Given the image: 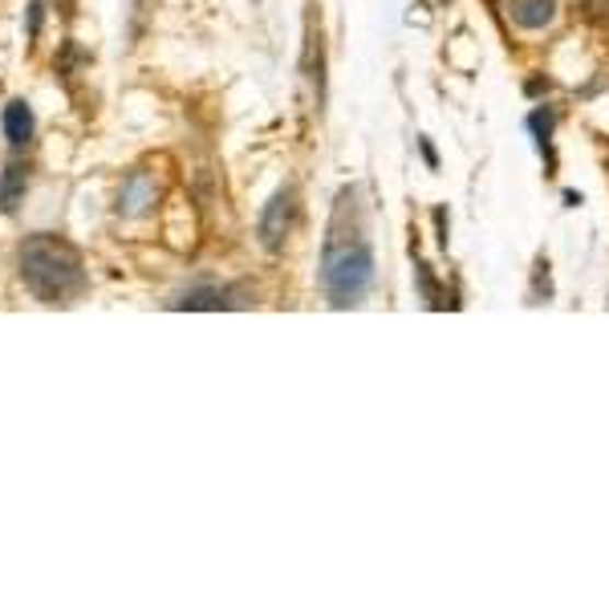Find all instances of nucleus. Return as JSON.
Segmentation results:
<instances>
[{
  "label": "nucleus",
  "instance_id": "nucleus-1",
  "mask_svg": "<svg viewBox=\"0 0 609 609\" xmlns=\"http://www.w3.org/2000/svg\"><path fill=\"white\" fill-rule=\"evenodd\" d=\"M375 285V244L366 228V204L358 187H342L333 199L325 252H321V289L333 309H354Z\"/></svg>",
  "mask_w": 609,
  "mask_h": 609
},
{
  "label": "nucleus",
  "instance_id": "nucleus-2",
  "mask_svg": "<svg viewBox=\"0 0 609 609\" xmlns=\"http://www.w3.org/2000/svg\"><path fill=\"white\" fill-rule=\"evenodd\" d=\"M16 264H21L25 289L42 304H73L90 289L82 252L73 249L70 240H61V235H49V232L28 235L25 244H21Z\"/></svg>",
  "mask_w": 609,
  "mask_h": 609
},
{
  "label": "nucleus",
  "instance_id": "nucleus-3",
  "mask_svg": "<svg viewBox=\"0 0 609 609\" xmlns=\"http://www.w3.org/2000/svg\"><path fill=\"white\" fill-rule=\"evenodd\" d=\"M292 220H297V192H292L289 183L280 187L261 211V223H256V235H261V249L264 252H280L285 249V240L292 232Z\"/></svg>",
  "mask_w": 609,
  "mask_h": 609
},
{
  "label": "nucleus",
  "instance_id": "nucleus-4",
  "mask_svg": "<svg viewBox=\"0 0 609 609\" xmlns=\"http://www.w3.org/2000/svg\"><path fill=\"white\" fill-rule=\"evenodd\" d=\"M154 195H159L154 175H147V171H130L123 183V192H118V211H123V216H147L154 204Z\"/></svg>",
  "mask_w": 609,
  "mask_h": 609
},
{
  "label": "nucleus",
  "instance_id": "nucleus-5",
  "mask_svg": "<svg viewBox=\"0 0 609 609\" xmlns=\"http://www.w3.org/2000/svg\"><path fill=\"white\" fill-rule=\"evenodd\" d=\"M504 13L516 28H544L553 25L556 0H504Z\"/></svg>",
  "mask_w": 609,
  "mask_h": 609
},
{
  "label": "nucleus",
  "instance_id": "nucleus-6",
  "mask_svg": "<svg viewBox=\"0 0 609 609\" xmlns=\"http://www.w3.org/2000/svg\"><path fill=\"white\" fill-rule=\"evenodd\" d=\"M33 111H28V102H21V97H16V102H9V106H4V139H9V147H16V151H21V147H25L28 139H33Z\"/></svg>",
  "mask_w": 609,
  "mask_h": 609
},
{
  "label": "nucleus",
  "instance_id": "nucleus-7",
  "mask_svg": "<svg viewBox=\"0 0 609 609\" xmlns=\"http://www.w3.org/2000/svg\"><path fill=\"white\" fill-rule=\"evenodd\" d=\"M228 289H216V285H192V289H183L171 309H228Z\"/></svg>",
  "mask_w": 609,
  "mask_h": 609
},
{
  "label": "nucleus",
  "instance_id": "nucleus-8",
  "mask_svg": "<svg viewBox=\"0 0 609 609\" xmlns=\"http://www.w3.org/2000/svg\"><path fill=\"white\" fill-rule=\"evenodd\" d=\"M25 187H28V175L21 163H9L0 171V216L16 211V204L25 199Z\"/></svg>",
  "mask_w": 609,
  "mask_h": 609
},
{
  "label": "nucleus",
  "instance_id": "nucleus-9",
  "mask_svg": "<svg viewBox=\"0 0 609 609\" xmlns=\"http://www.w3.org/2000/svg\"><path fill=\"white\" fill-rule=\"evenodd\" d=\"M528 126H532V135H537L540 151L549 154V166H553V151H549V135H553V111H537L532 118H528Z\"/></svg>",
  "mask_w": 609,
  "mask_h": 609
},
{
  "label": "nucleus",
  "instance_id": "nucleus-10",
  "mask_svg": "<svg viewBox=\"0 0 609 609\" xmlns=\"http://www.w3.org/2000/svg\"><path fill=\"white\" fill-rule=\"evenodd\" d=\"M42 0H33V4H28V42H37V37H42Z\"/></svg>",
  "mask_w": 609,
  "mask_h": 609
},
{
  "label": "nucleus",
  "instance_id": "nucleus-11",
  "mask_svg": "<svg viewBox=\"0 0 609 609\" xmlns=\"http://www.w3.org/2000/svg\"><path fill=\"white\" fill-rule=\"evenodd\" d=\"M582 9L589 21H606L609 16V0H582Z\"/></svg>",
  "mask_w": 609,
  "mask_h": 609
}]
</instances>
